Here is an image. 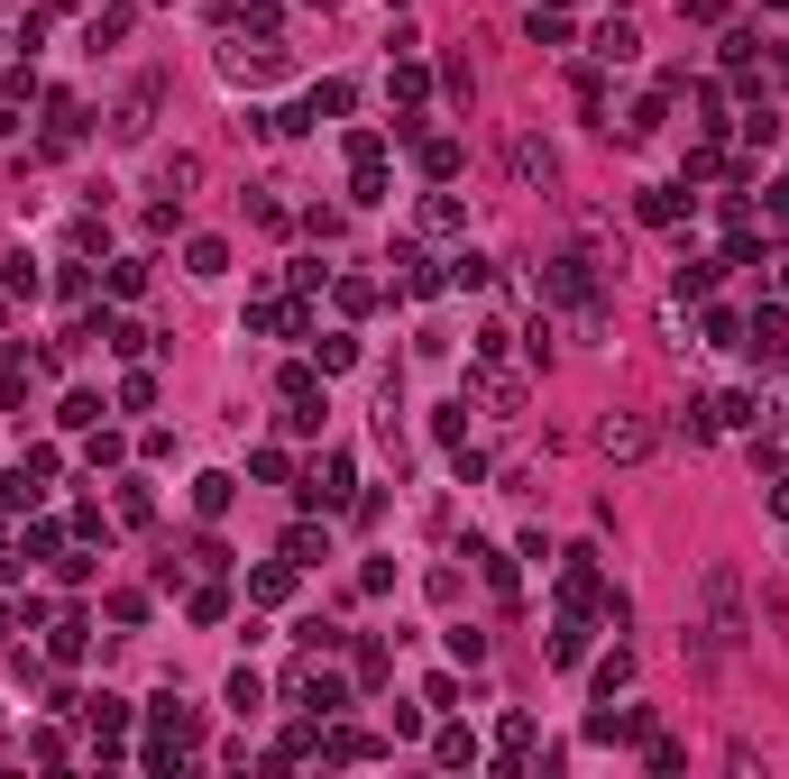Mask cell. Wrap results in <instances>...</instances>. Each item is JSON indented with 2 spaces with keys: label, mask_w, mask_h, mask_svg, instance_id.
<instances>
[{
  "label": "cell",
  "mask_w": 789,
  "mask_h": 779,
  "mask_svg": "<svg viewBox=\"0 0 789 779\" xmlns=\"http://www.w3.org/2000/svg\"><path fill=\"white\" fill-rule=\"evenodd\" d=\"M542 294L570 303V312H597V257L588 248H560L551 267H542Z\"/></svg>",
  "instance_id": "obj_1"
},
{
  "label": "cell",
  "mask_w": 789,
  "mask_h": 779,
  "mask_svg": "<svg viewBox=\"0 0 789 779\" xmlns=\"http://www.w3.org/2000/svg\"><path fill=\"white\" fill-rule=\"evenodd\" d=\"M221 74H230V83H275V74H285V46L258 29V37H239V46H221Z\"/></svg>",
  "instance_id": "obj_2"
},
{
  "label": "cell",
  "mask_w": 789,
  "mask_h": 779,
  "mask_svg": "<svg viewBox=\"0 0 789 779\" xmlns=\"http://www.w3.org/2000/svg\"><path fill=\"white\" fill-rule=\"evenodd\" d=\"M597 596H606L597 551H560V614H597Z\"/></svg>",
  "instance_id": "obj_3"
},
{
  "label": "cell",
  "mask_w": 789,
  "mask_h": 779,
  "mask_svg": "<svg viewBox=\"0 0 789 779\" xmlns=\"http://www.w3.org/2000/svg\"><path fill=\"white\" fill-rule=\"evenodd\" d=\"M349 486H359V467H349V450H330L313 477H303V505H322V513H330V505H349Z\"/></svg>",
  "instance_id": "obj_4"
},
{
  "label": "cell",
  "mask_w": 789,
  "mask_h": 779,
  "mask_svg": "<svg viewBox=\"0 0 789 779\" xmlns=\"http://www.w3.org/2000/svg\"><path fill=\"white\" fill-rule=\"evenodd\" d=\"M643 734H652V707H616V697H606L588 715V743H643Z\"/></svg>",
  "instance_id": "obj_5"
},
{
  "label": "cell",
  "mask_w": 789,
  "mask_h": 779,
  "mask_svg": "<svg viewBox=\"0 0 789 779\" xmlns=\"http://www.w3.org/2000/svg\"><path fill=\"white\" fill-rule=\"evenodd\" d=\"M83 724H92V752H120V734H129V697H83Z\"/></svg>",
  "instance_id": "obj_6"
},
{
  "label": "cell",
  "mask_w": 789,
  "mask_h": 779,
  "mask_svg": "<svg viewBox=\"0 0 789 779\" xmlns=\"http://www.w3.org/2000/svg\"><path fill=\"white\" fill-rule=\"evenodd\" d=\"M157 101H166L157 74H147V83H129V101H120V120H111V138H147V128H157Z\"/></svg>",
  "instance_id": "obj_7"
},
{
  "label": "cell",
  "mask_w": 789,
  "mask_h": 779,
  "mask_svg": "<svg viewBox=\"0 0 789 779\" xmlns=\"http://www.w3.org/2000/svg\"><path fill=\"white\" fill-rule=\"evenodd\" d=\"M744 349H753V368H771V358L789 349V312H780V303H762L753 321H744Z\"/></svg>",
  "instance_id": "obj_8"
},
{
  "label": "cell",
  "mask_w": 789,
  "mask_h": 779,
  "mask_svg": "<svg viewBox=\"0 0 789 779\" xmlns=\"http://www.w3.org/2000/svg\"><path fill=\"white\" fill-rule=\"evenodd\" d=\"M633 221H643V229H679V221H689V193H679V184H643V193H633Z\"/></svg>",
  "instance_id": "obj_9"
},
{
  "label": "cell",
  "mask_w": 789,
  "mask_h": 779,
  "mask_svg": "<svg viewBox=\"0 0 789 779\" xmlns=\"http://www.w3.org/2000/svg\"><path fill=\"white\" fill-rule=\"evenodd\" d=\"M74 340H101L111 358H138V349H147V330L129 321V312H101V321H83V330H74Z\"/></svg>",
  "instance_id": "obj_10"
},
{
  "label": "cell",
  "mask_w": 789,
  "mask_h": 779,
  "mask_svg": "<svg viewBox=\"0 0 789 779\" xmlns=\"http://www.w3.org/2000/svg\"><path fill=\"white\" fill-rule=\"evenodd\" d=\"M230 496H239L230 467H202V477H193V513H202V523H221V513H230Z\"/></svg>",
  "instance_id": "obj_11"
},
{
  "label": "cell",
  "mask_w": 789,
  "mask_h": 779,
  "mask_svg": "<svg viewBox=\"0 0 789 779\" xmlns=\"http://www.w3.org/2000/svg\"><path fill=\"white\" fill-rule=\"evenodd\" d=\"M83 652H92V623H83V614H56V623H46V661H65V669H74Z\"/></svg>",
  "instance_id": "obj_12"
},
{
  "label": "cell",
  "mask_w": 789,
  "mask_h": 779,
  "mask_svg": "<svg viewBox=\"0 0 789 779\" xmlns=\"http://www.w3.org/2000/svg\"><path fill=\"white\" fill-rule=\"evenodd\" d=\"M74 138H83V101L56 92V101H46V147H37V156H56V147H74Z\"/></svg>",
  "instance_id": "obj_13"
},
{
  "label": "cell",
  "mask_w": 789,
  "mask_h": 779,
  "mask_svg": "<svg viewBox=\"0 0 789 779\" xmlns=\"http://www.w3.org/2000/svg\"><path fill=\"white\" fill-rule=\"evenodd\" d=\"M431 761L441 770H477V734L469 724H441V734H431Z\"/></svg>",
  "instance_id": "obj_14"
},
{
  "label": "cell",
  "mask_w": 789,
  "mask_h": 779,
  "mask_svg": "<svg viewBox=\"0 0 789 779\" xmlns=\"http://www.w3.org/2000/svg\"><path fill=\"white\" fill-rule=\"evenodd\" d=\"M588 661V614H560V633H551V669H578Z\"/></svg>",
  "instance_id": "obj_15"
},
{
  "label": "cell",
  "mask_w": 789,
  "mask_h": 779,
  "mask_svg": "<svg viewBox=\"0 0 789 779\" xmlns=\"http://www.w3.org/2000/svg\"><path fill=\"white\" fill-rule=\"evenodd\" d=\"M717 267H725V257H689V267L670 275V294L679 303H707V294H717Z\"/></svg>",
  "instance_id": "obj_16"
},
{
  "label": "cell",
  "mask_w": 789,
  "mask_h": 779,
  "mask_svg": "<svg viewBox=\"0 0 789 779\" xmlns=\"http://www.w3.org/2000/svg\"><path fill=\"white\" fill-rule=\"evenodd\" d=\"M597 440H606L616 459H643V450H652V431L633 422V413H606V431H597Z\"/></svg>",
  "instance_id": "obj_17"
},
{
  "label": "cell",
  "mask_w": 789,
  "mask_h": 779,
  "mask_svg": "<svg viewBox=\"0 0 789 779\" xmlns=\"http://www.w3.org/2000/svg\"><path fill=\"white\" fill-rule=\"evenodd\" d=\"M248 596H258V606H285V596H294V560H267V568H248Z\"/></svg>",
  "instance_id": "obj_18"
},
{
  "label": "cell",
  "mask_w": 789,
  "mask_h": 779,
  "mask_svg": "<svg viewBox=\"0 0 789 779\" xmlns=\"http://www.w3.org/2000/svg\"><path fill=\"white\" fill-rule=\"evenodd\" d=\"M643 56V37H633V19H606L597 29V65H633Z\"/></svg>",
  "instance_id": "obj_19"
},
{
  "label": "cell",
  "mask_w": 789,
  "mask_h": 779,
  "mask_svg": "<svg viewBox=\"0 0 789 779\" xmlns=\"http://www.w3.org/2000/svg\"><path fill=\"white\" fill-rule=\"evenodd\" d=\"M515 174H523V184H560V156H551L542 138H523V147H515Z\"/></svg>",
  "instance_id": "obj_20"
},
{
  "label": "cell",
  "mask_w": 789,
  "mask_h": 779,
  "mask_svg": "<svg viewBox=\"0 0 789 779\" xmlns=\"http://www.w3.org/2000/svg\"><path fill=\"white\" fill-rule=\"evenodd\" d=\"M285 560H294V568L330 560V532H322V523H294V532H285Z\"/></svg>",
  "instance_id": "obj_21"
},
{
  "label": "cell",
  "mask_w": 789,
  "mask_h": 779,
  "mask_svg": "<svg viewBox=\"0 0 789 779\" xmlns=\"http://www.w3.org/2000/svg\"><path fill=\"white\" fill-rule=\"evenodd\" d=\"M588 688H597V697H624V688H633V652H606V661L588 669Z\"/></svg>",
  "instance_id": "obj_22"
},
{
  "label": "cell",
  "mask_w": 789,
  "mask_h": 779,
  "mask_svg": "<svg viewBox=\"0 0 789 779\" xmlns=\"http://www.w3.org/2000/svg\"><path fill=\"white\" fill-rule=\"evenodd\" d=\"M313 358H322V376H340V368H359V340H349V330H322Z\"/></svg>",
  "instance_id": "obj_23"
},
{
  "label": "cell",
  "mask_w": 789,
  "mask_h": 779,
  "mask_svg": "<svg viewBox=\"0 0 789 779\" xmlns=\"http://www.w3.org/2000/svg\"><path fill=\"white\" fill-rule=\"evenodd\" d=\"M469 560H477V578H487L496 596H515V560H505V551H487V541H469Z\"/></svg>",
  "instance_id": "obj_24"
},
{
  "label": "cell",
  "mask_w": 789,
  "mask_h": 779,
  "mask_svg": "<svg viewBox=\"0 0 789 779\" xmlns=\"http://www.w3.org/2000/svg\"><path fill=\"white\" fill-rule=\"evenodd\" d=\"M441 275H450V284H460V294H469V284H496V257H477V248H460V257H450Z\"/></svg>",
  "instance_id": "obj_25"
},
{
  "label": "cell",
  "mask_w": 789,
  "mask_h": 779,
  "mask_svg": "<svg viewBox=\"0 0 789 779\" xmlns=\"http://www.w3.org/2000/svg\"><path fill=\"white\" fill-rule=\"evenodd\" d=\"M37 284H46V275H37V257H0V294H19V303H29Z\"/></svg>",
  "instance_id": "obj_26"
},
{
  "label": "cell",
  "mask_w": 789,
  "mask_h": 779,
  "mask_svg": "<svg viewBox=\"0 0 789 779\" xmlns=\"http://www.w3.org/2000/svg\"><path fill=\"white\" fill-rule=\"evenodd\" d=\"M661 120H670V92H652V101H633V120H624V138H633V147H643V138H652V128H661Z\"/></svg>",
  "instance_id": "obj_27"
},
{
  "label": "cell",
  "mask_w": 789,
  "mask_h": 779,
  "mask_svg": "<svg viewBox=\"0 0 789 779\" xmlns=\"http://www.w3.org/2000/svg\"><path fill=\"white\" fill-rule=\"evenodd\" d=\"M422 174L450 184V174H460V138H422Z\"/></svg>",
  "instance_id": "obj_28"
},
{
  "label": "cell",
  "mask_w": 789,
  "mask_h": 779,
  "mask_svg": "<svg viewBox=\"0 0 789 779\" xmlns=\"http://www.w3.org/2000/svg\"><path fill=\"white\" fill-rule=\"evenodd\" d=\"M120 523H157V496H147V477H120Z\"/></svg>",
  "instance_id": "obj_29"
},
{
  "label": "cell",
  "mask_w": 789,
  "mask_h": 779,
  "mask_svg": "<svg viewBox=\"0 0 789 779\" xmlns=\"http://www.w3.org/2000/svg\"><path fill=\"white\" fill-rule=\"evenodd\" d=\"M111 294H120V303L147 294V257H111Z\"/></svg>",
  "instance_id": "obj_30"
},
{
  "label": "cell",
  "mask_w": 789,
  "mask_h": 779,
  "mask_svg": "<svg viewBox=\"0 0 789 779\" xmlns=\"http://www.w3.org/2000/svg\"><path fill=\"white\" fill-rule=\"evenodd\" d=\"M221 697H230L239 715H258V707H267V679H258V669H230V688H221Z\"/></svg>",
  "instance_id": "obj_31"
},
{
  "label": "cell",
  "mask_w": 789,
  "mask_h": 779,
  "mask_svg": "<svg viewBox=\"0 0 789 779\" xmlns=\"http://www.w3.org/2000/svg\"><path fill=\"white\" fill-rule=\"evenodd\" d=\"M120 37H129V10H92V29H83L92 56H101V46H120Z\"/></svg>",
  "instance_id": "obj_32"
},
{
  "label": "cell",
  "mask_w": 789,
  "mask_h": 779,
  "mask_svg": "<svg viewBox=\"0 0 789 779\" xmlns=\"http://www.w3.org/2000/svg\"><path fill=\"white\" fill-rule=\"evenodd\" d=\"M221 267H230V248H221V239H193V248H184V275H202V284H212Z\"/></svg>",
  "instance_id": "obj_33"
},
{
  "label": "cell",
  "mask_w": 789,
  "mask_h": 779,
  "mask_svg": "<svg viewBox=\"0 0 789 779\" xmlns=\"http://www.w3.org/2000/svg\"><path fill=\"white\" fill-rule=\"evenodd\" d=\"M294 642H303V652H340L349 633H340V623H322V614H303V623H294Z\"/></svg>",
  "instance_id": "obj_34"
},
{
  "label": "cell",
  "mask_w": 789,
  "mask_h": 779,
  "mask_svg": "<svg viewBox=\"0 0 789 779\" xmlns=\"http://www.w3.org/2000/svg\"><path fill=\"white\" fill-rule=\"evenodd\" d=\"M368 752H376V743L349 734V724H340V734H322V761H368Z\"/></svg>",
  "instance_id": "obj_35"
},
{
  "label": "cell",
  "mask_w": 789,
  "mask_h": 779,
  "mask_svg": "<svg viewBox=\"0 0 789 779\" xmlns=\"http://www.w3.org/2000/svg\"><path fill=\"white\" fill-rule=\"evenodd\" d=\"M147 404H157V376L129 368V376H120V413H147Z\"/></svg>",
  "instance_id": "obj_36"
},
{
  "label": "cell",
  "mask_w": 789,
  "mask_h": 779,
  "mask_svg": "<svg viewBox=\"0 0 789 779\" xmlns=\"http://www.w3.org/2000/svg\"><path fill=\"white\" fill-rule=\"evenodd\" d=\"M56 422H65V431H101V395H65Z\"/></svg>",
  "instance_id": "obj_37"
},
{
  "label": "cell",
  "mask_w": 789,
  "mask_h": 779,
  "mask_svg": "<svg viewBox=\"0 0 789 779\" xmlns=\"http://www.w3.org/2000/svg\"><path fill=\"white\" fill-rule=\"evenodd\" d=\"M422 229H431V239H450V229H460V202L431 193V202H422Z\"/></svg>",
  "instance_id": "obj_38"
},
{
  "label": "cell",
  "mask_w": 789,
  "mask_h": 779,
  "mask_svg": "<svg viewBox=\"0 0 789 779\" xmlns=\"http://www.w3.org/2000/svg\"><path fill=\"white\" fill-rule=\"evenodd\" d=\"M349 202H386V166H349Z\"/></svg>",
  "instance_id": "obj_39"
},
{
  "label": "cell",
  "mask_w": 789,
  "mask_h": 779,
  "mask_svg": "<svg viewBox=\"0 0 789 779\" xmlns=\"http://www.w3.org/2000/svg\"><path fill=\"white\" fill-rule=\"evenodd\" d=\"M349 669H359V688H376V679H386V642H359V652H349Z\"/></svg>",
  "instance_id": "obj_40"
},
{
  "label": "cell",
  "mask_w": 789,
  "mask_h": 779,
  "mask_svg": "<svg viewBox=\"0 0 789 779\" xmlns=\"http://www.w3.org/2000/svg\"><path fill=\"white\" fill-rule=\"evenodd\" d=\"M56 551H65V523H37L29 541H19V560H56Z\"/></svg>",
  "instance_id": "obj_41"
},
{
  "label": "cell",
  "mask_w": 789,
  "mask_h": 779,
  "mask_svg": "<svg viewBox=\"0 0 789 779\" xmlns=\"http://www.w3.org/2000/svg\"><path fill=\"white\" fill-rule=\"evenodd\" d=\"M349 166H386V138H376V128H349Z\"/></svg>",
  "instance_id": "obj_42"
},
{
  "label": "cell",
  "mask_w": 789,
  "mask_h": 779,
  "mask_svg": "<svg viewBox=\"0 0 789 779\" xmlns=\"http://www.w3.org/2000/svg\"><path fill=\"white\" fill-rule=\"evenodd\" d=\"M532 46H570V19H560V10H532Z\"/></svg>",
  "instance_id": "obj_43"
},
{
  "label": "cell",
  "mask_w": 789,
  "mask_h": 779,
  "mask_svg": "<svg viewBox=\"0 0 789 779\" xmlns=\"http://www.w3.org/2000/svg\"><path fill=\"white\" fill-rule=\"evenodd\" d=\"M450 661L477 669V661H487V633H469V623H460V633H450Z\"/></svg>",
  "instance_id": "obj_44"
},
{
  "label": "cell",
  "mask_w": 789,
  "mask_h": 779,
  "mask_svg": "<svg viewBox=\"0 0 789 779\" xmlns=\"http://www.w3.org/2000/svg\"><path fill=\"white\" fill-rule=\"evenodd\" d=\"M184 614H193V623H221V614H230V596H221V587H193Z\"/></svg>",
  "instance_id": "obj_45"
},
{
  "label": "cell",
  "mask_w": 789,
  "mask_h": 779,
  "mask_svg": "<svg viewBox=\"0 0 789 779\" xmlns=\"http://www.w3.org/2000/svg\"><path fill=\"white\" fill-rule=\"evenodd\" d=\"M643 761H652V770H679V761H689V752H679L670 734H643Z\"/></svg>",
  "instance_id": "obj_46"
},
{
  "label": "cell",
  "mask_w": 789,
  "mask_h": 779,
  "mask_svg": "<svg viewBox=\"0 0 789 779\" xmlns=\"http://www.w3.org/2000/svg\"><path fill=\"white\" fill-rule=\"evenodd\" d=\"M303 229H313V239L330 248V239H340V229H349V212H322V202H313V212H303Z\"/></svg>",
  "instance_id": "obj_47"
},
{
  "label": "cell",
  "mask_w": 789,
  "mask_h": 779,
  "mask_svg": "<svg viewBox=\"0 0 789 779\" xmlns=\"http://www.w3.org/2000/svg\"><path fill=\"white\" fill-rule=\"evenodd\" d=\"M771 513H780V523H789V477H771Z\"/></svg>",
  "instance_id": "obj_48"
},
{
  "label": "cell",
  "mask_w": 789,
  "mask_h": 779,
  "mask_svg": "<svg viewBox=\"0 0 789 779\" xmlns=\"http://www.w3.org/2000/svg\"><path fill=\"white\" fill-rule=\"evenodd\" d=\"M10 513H19V505H10V496H0V523H10Z\"/></svg>",
  "instance_id": "obj_49"
},
{
  "label": "cell",
  "mask_w": 789,
  "mask_h": 779,
  "mask_svg": "<svg viewBox=\"0 0 789 779\" xmlns=\"http://www.w3.org/2000/svg\"><path fill=\"white\" fill-rule=\"evenodd\" d=\"M771 10H789V0H771Z\"/></svg>",
  "instance_id": "obj_50"
},
{
  "label": "cell",
  "mask_w": 789,
  "mask_h": 779,
  "mask_svg": "<svg viewBox=\"0 0 789 779\" xmlns=\"http://www.w3.org/2000/svg\"><path fill=\"white\" fill-rule=\"evenodd\" d=\"M780 294H789V275H780Z\"/></svg>",
  "instance_id": "obj_51"
},
{
  "label": "cell",
  "mask_w": 789,
  "mask_h": 779,
  "mask_svg": "<svg viewBox=\"0 0 789 779\" xmlns=\"http://www.w3.org/2000/svg\"><path fill=\"white\" fill-rule=\"evenodd\" d=\"M322 10H330V0H322Z\"/></svg>",
  "instance_id": "obj_52"
},
{
  "label": "cell",
  "mask_w": 789,
  "mask_h": 779,
  "mask_svg": "<svg viewBox=\"0 0 789 779\" xmlns=\"http://www.w3.org/2000/svg\"><path fill=\"white\" fill-rule=\"evenodd\" d=\"M551 10H560V0H551Z\"/></svg>",
  "instance_id": "obj_53"
}]
</instances>
